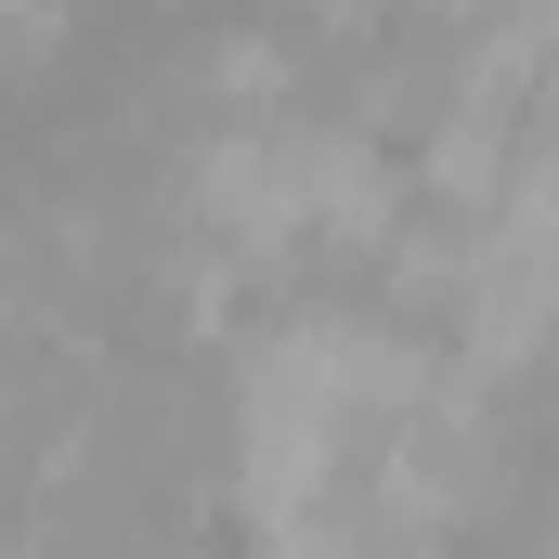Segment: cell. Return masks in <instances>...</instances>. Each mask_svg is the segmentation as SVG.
Instances as JSON below:
<instances>
[{
    "label": "cell",
    "mask_w": 559,
    "mask_h": 559,
    "mask_svg": "<svg viewBox=\"0 0 559 559\" xmlns=\"http://www.w3.org/2000/svg\"><path fill=\"white\" fill-rule=\"evenodd\" d=\"M52 39H66V0H0V92H13V79H39V66H52Z\"/></svg>",
    "instance_id": "6da1fadb"
}]
</instances>
